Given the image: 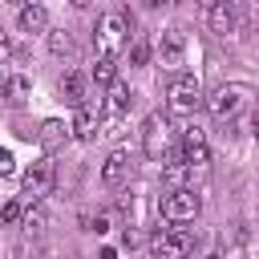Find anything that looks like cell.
<instances>
[{
	"instance_id": "obj_1",
	"label": "cell",
	"mask_w": 259,
	"mask_h": 259,
	"mask_svg": "<svg viewBox=\"0 0 259 259\" xmlns=\"http://www.w3.org/2000/svg\"><path fill=\"white\" fill-rule=\"evenodd\" d=\"M93 45H97L101 57H117V53L130 45V24H125V16H117V12L97 16V24H93Z\"/></svg>"
},
{
	"instance_id": "obj_2",
	"label": "cell",
	"mask_w": 259,
	"mask_h": 259,
	"mask_svg": "<svg viewBox=\"0 0 259 259\" xmlns=\"http://www.w3.org/2000/svg\"><path fill=\"white\" fill-rule=\"evenodd\" d=\"M194 251V231L186 227H162L150 239V259H190Z\"/></svg>"
},
{
	"instance_id": "obj_3",
	"label": "cell",
	"mask_w": 259,
	"mask_h": 259,
	"mask_svg": "<svg viewBox=\"0 0 259 259\" xmlns=\"http://www.w3.org/2000/svg\"><path fill=\"white\" fill-rule=\"evenodd\" d=\"M198 206H202V198H198L190 186H174V190H166L162 202H158V210H162L166 223H190V219L198 214Z\"/></svg>"
},
{
	"instance_id": "obj_4",
	"label": "cell",
	"mask_w": 259,
	"mask_h": 259,
	"mask_svg": "<svg viewBox=\"0 0 259 259\" xmlns=\"http://www.w3.org/2000/svg\"><path fill=\"white\" fill-rule=\"evenodd\" d=\"M247 101H251V89H247V85H219V89L206 97V109H210V117L227 121V117H235Z\"/></svg>"
},
{
	"instance_id": "obj_5",
	"label": "cell",
	"mask_w": 259,
	"mask_h": 259,
	"mask_svg": "<svg viewBox=\"0 0 259 259\" xmlns=\"http://www.w3.org/2000/svg\"><path fill=\"white\" fill-rule=\"evenodd\" d=\"M166 101H170V113H194L198 105H202V85H198V77H178L174 85H170V93H166Z\"/></svg>"
},
{
	"instance_id": "obj_6",
	"label": "cell",
	"mask_w": 259,
	"mask_h": 259,
	"mask_svg": "<svg viewBox=\"0 0 259 259\" xmlns=\"http://www.w3.org/2000/svg\"><path fill=\"white\" fill-rule=\"evenodd\" d=\"M20 182H24V194H28V198H45V194L53 190V182H57V166H53L49 158H36V162L20 174Z\"/></svg>"
},
{
	"instance_id": "obj_7",
	"label": "cell",
	"mask_w": 259,
	"mask_h": 259,
	"mask_svg": "<svg viewBox=\"0 0 259 259\" xmlns=\"http://www.w3.org/2000/svg\"><path fill=\"white\" fill-rule=\"evenodd\" d=\"M142 146H146V154L154 158V162H162L166 154H170V125H166V117H146V125H142Z\"/></svg>"
},
{
	"instance_id": "obj_8",
	"label": "cell",
	"mask_w": 259,
	"mask_h": 259,
	"mask_svg": "<svg viewBox=\"0 0 259 259\" xmlns=\"http://www.w3.org/2000/svg\"><path fill=\"white\" fill-rule=\"evenodd\" d=\"M97 117H101V97L81 101V105H77V113H73V121H69L73 138H77V142H89V138L97 134Z\"/></svg>"
},
{
	"instance_id": "obj_9",
	"label": "cell",
	"mask_w": 259,
	"mask_h": 259,
	"mask_svg": "<svg viewBox=\"0 0 259 259\" xmlns=\"http://www.w3.org/2000/svg\"><path fill=\"white\" fill-rule=\"evenodd\" d=\"M178 158L186 162V170H194V166H206V162H210V150H206L202 130H186V134H182V142H178Z\"/></svg>"
},
{
	"instance_id": "obj_10",
	"label": "cell",
	"mask_w": 259,
	"mask_h": 259,
	"mask_svg": "<svg viewBox=\"0 0 259 259\" xmlns=\"http://www.w3.org/2000/svg\"><path fill=\"white\" fill-rule=\"evenodd\" d=\"M182 61H186V32L182 28H166L162 32V65L178 69Z\"/></svg>"
},
{
	"instance_id": "obj_11",
	"label": "cell",
	"mask_w": 259,
	"mask_h": 259,
	"mask_svg": "<svg viewBox=\"0 0 259 259\" xmlns=\"http://www.w3.org/2000/svg\"><path fill=\"white\" fill-rule=\"evenodd\" d=\"M130 174V154L125 150H109V158L101 162V182L105 186H121Z\"/></svg>"
},
{
	"instance_id": "obj_12",
	"label": "cell",
	"mask_w": 259,
	"mask_h": 259,
	"mask_svg": "<svg viewBox=\"0 0 259 259\" xmlns=\"http://www.w3.org/2000/svg\"><path fill=\"white\" fill-rule=\"evenodd\" d=\"M20 28H24V32H45V28H49V8L36 4V0L20 4Z\"/></svg>"
},
{
	"instance_id": "obj_13",
	"label": "cell",
	"mask_w": 259,
	"mask_h": 259,
	"mask_svg": "<svg viewBox=\"0 0 259 259\" xmlns=\"http://www.w3.org/2000/svg\"><path fill=\"white\" fill-rule=\"evenodd\" d=\"M130 105H134V89H130L125 81H109V97L101 101V109H109V113H130Z\"/></svg>"
},
{
	"instance_id": "obj_14",
	"label": "cell",
	"mask_w": 259,
	"mask_h": 259,
	"mask_svg": "<svg viewBox=\"0 0 259 259\" xmlns=\"http://www.w3.org/2000/svg\"><path fill=\"white\" fill-rule=\"evenodd\" d=\"M206 20H210V28H214L219 36L235 32V4H231V0H219L214 8H206Z\"/></svg>"
},
{
	"instance_id": "obj_15",
	"label": "cell",
	"mask_w": 259,
	"mask_h": 259,
	"mask_svg": "<svg viewBox=\"0 0 259 259\" xmlns=\"http://www.w3.org/2000/svg\"><path fill=\"white\" fill-rule=\"evenodd\" d=\"M36 138H40V146H45V150H57V146L69 138V125H65V121H57V117H49V121L40 125V134H36Z\"/></svg>"
},
{
	"instance_id": "obj_16",
	"label": "cell",
	"mask_w": 259,
	"mask_h": 259,
	"mask_svg": "<svg viewBox=\"0 0 259 259\" xmlns=\"http://www.w3.org/2000/svg\"><path fill=\"white\" fill-rule=\"evenodd\" d=\"M61 97H65L69 105H81V101H85V73H65V81H61Z\"/></svg>"
},
{
	"instance_id": "obj_17",
	"label": "cell",
	"mask_w": 259,
	"mask_h": 259,
	"mask_svg": "<svg viewBox=\"0 0 259 259\" xmlns=\"http://www.w3.org/2000/svg\"><path fill=\"white\" fill-rule=\"evenodd\" d=\"M186 174H190V170H186V162H182L178 154H166V158H162V178L170 182V190H174V186H182V178H186Z\"/></svg>"
},
{
	"instance_id": "obj_18",
	"label": "cell",
	"mask_w": 259,
	"mask_h": 259,
	"mask_svg": "<svg viewBox=\"0 0 259 259\" xmlns=\"http://www.w3.org/2000/svg\"><path fill=\"white\" fill-rule=\"evenodd\" d=\"M89 77H93L97 85H109V81H117V65H113V57H97V65L89 69Z\"/></svg>"
},
{
	"instance_id": "obj_19",
	"label": "cell",
	"mask_w": 259,
	"mask_h": 259,
	"mask_svg": "<svg viewBox=\"0 0 259 259\" xmlns=\"http://www.w3.org/2000/svg\"><path fill=\"white\" fill-rule=\"evenodd\" d=\"M49 49H53L57 57H69V53H73V36H69V32H53V36H49Z\"/></svg>"
},
{
	"instance_id": "obj_20",
	"label": "cell",
	"mask_w": 259,
	"mask_h": 259,
	"mask_svg": "<svg viewBox=\"0 0 259 259\" xmlns=\"http://www.w3.org/2000/svg\"><path fill=\"white\" fill-rule=\"evenodd\" d=\"M24 231H32V235L45 231V210H40V206H32V210L24 214Z\"/></svg>"
},
{
	"instance_id": "obj_21",
	"label": "cell",
	"mask_w": 259,
	"mask_h": 259,
	"mask_svg": "<svg viewBox=\"0 0 259 259\" xmlns=\"http://www.w3.org/2000/svg\"><path fill=\"white\" fill-rule=\"evenodd\" d=\"M20 214H24V206H20V202H16V198H12V202H4V206H0V223H16V219H20Z\"/></svg>"
},
{
	"instance_id": "obj_22",
	"label": "cell",
	"mask_w": 259,
	"mask_h": 259,
	"mask_svg": "<svg viewBox=\"0 0 259 259\" xmlns=\"http://www.w3.org/2000/svg\"><path fill=\"white\" fill-rule=\"evenodd\" d=\"M146 61H150V45H146V40H138V45L130 49V65H146Z\"/></svg>"
},
{
	"instance_id": "obj_23",
	"label": "cell",
	"mask_w": 259,
	"mask_h": 259,
	"mask_svg": "<svg viewBox=\"0 0 259 259\" xmlns=\"http://www.w3.org/2000/svg\"><path fill=\"white\" fill-rule=\"evenodd\" d=\"M4 93H12V97H20V93H28V77H12Z\"/></svg>"
},
{
	"instance_id": "obj_24",
	"label": "cell",
	"mask_w": 259,
	"mask_h": 259,
	"mask_svg": "<svg viewBox=\"0 0 259 259\" xmlns=\"http://www.w3.org/2000/svg\"><path fill=\"white\" fill-rule=\"evenodd\" d=\"M16 170V158H12V150H0V174H12Z\"/></svg>"
},
{
	"instance_id": "obj_25",
	"label": "cell",
	"mask_w": 259,
	"mask_h": 259,
	"mask_svg": "<svg viewBox=\"0 0 259 259\" xmlns=\"http://www.w3.org/2000/svg\"><path fill=\"white\" fill-rule=\"evenodd\" d=\"M8 57H12V36L0 28V61H8Z\"/></svg>"
},
{
	"instance_id": "obj_26",
	"label": "cell",
	"mask_w": 259,
	"mask_h": 259,
	"mask_svg": "<svg viewBox=\"0 0 259 259\" xmlns=\"http://www.w3.org/2000/svg\"><path fill=\"white\" fill-rule=\"evenodd\" d=\"M101 259H117V251H113V247H105V251H101Z\"/></svg>"
},
{
	"instance_id": "obj_27",
	"label": "cell",
	"mask_w": 259,
	"mask_h": 259,
	"mask_svg": "<svg viewBox=\"0 0 259 259\" xmlns=\"http://www.w3.org/2000/svg\"><path fill=\"white\" fill-rule=\"evenodd\" d=\"M69 4H73V8H89L93 0H69Z\"/></svg>"
},
{
	"instance_id": "obj_28",
	"label": "cell",
	"mask_w": 259,
	"mask_h": 259,
	"mask_svg": "<svg viewBox=\"0 0 259 259\" xmlns=\"http://www.w3.org/2000/svg\"><path fill=\"white\" fill-rule=\"evenodd\" d=\"M4 89H8V77H4V73H0V97H4Z\"/></svg>"
},
{
	"instance_id": "obj_29",
	"label": "cell",
	"mask_w": 259,
	"mask_h": 259,
	"mask_svg": "<svg viewBox=\"0 0 259 259\" xmlns=\"http://www.w3.org/2000/svg\"><path fill=\"white\" fill-rule=\"evenodd\" d=\"M198 4H202V8H214V4H219V0H198Z\"/></svg>"
},
{
	"instance_id": "obj_30",
	"label": "cell",
	"mask_w": 259,
	"mask_h": 259,
	"mask_svg": "<svg viewBox=\"0 0 259 259\" xmlns=\"http://www.w3.org/2000/svg\"><path fill=\"white\" fill-rule=\"evenodd\" d=\"M206 259H223V251H210V255H206Z\"/></svg>"
},
{
	"instance_id": "obj_31",
	"label": "cell",
	"mask_w": 259,
	"mask_h": 259,
	"mask_svg": "<svg viewBox=\"0 0 259 259\" xmlns=\"http://www.w3.org/2000/svg\"><path fill=\"white\" fill-rule=\"evenodd\" d=\"M146 4H166V0H146Z\"/></svg>"
},
{
	"instance_id": "obj_32",
	"label": "cell",
	"mask_w": 259,
	"mask_h": 259,
	"mask_svg": "<svg viewBox=\"0 0 259 259\" xmlns=\"http://www.w3.org/2000/svg\"><path fill=\"white\" fill-rule=\"evenodd\" d=\"M12 4H28V0H12Z\"/></svg>"
}]
</instances>
